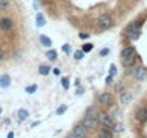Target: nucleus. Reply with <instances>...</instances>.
<instances>
[{"instance_id": "obj_14", "label": "nucleus", "mask_w": 147, "mask_h": 138, "mask_svg": "<svg viewBox=\"0 0 147 138\" xmlns=\"http://www.w3.org/2000/svg\"><path fill=\"white\" fill-rule=\"evenodd\" d=\"M39 40H40L42 46H45V48H51V46H52V40H51L46 35H40V36H39Z\"/></svg>"}, {"instance_id": "obj_12", "label": "nucleus", "mask_w": 147, "mask_h": 138, "mask_svg": "<svg viewBox=\"0 0 147 138\" xmlns=\"http://www.w3.org/2000/svg\"><path fill=\"white\" fill-rule=\"evenodd\" d=\"M10 84H12V79H10V76L9 75H2L0 76V88H9L10 86Z\"/></svg>"}, {"instance_id": "obj_2", "label": "nucleus", "mask_w": 147, "mask_h": 138, "mask_svg": "<svg viewBox=\"0 0 147 138\" xmlns=\"http://www.w3.org/2000/svg\"><path fill=\"white\" fill-rule=\"evenodd\" d=\"M98 121H100V124H102V127H105V128H108V129H111V131H113L114 127H115L114 118H113L111 115L105 114V112H101V114H100Z\"/></svg>"}, {"instance_id": "obj_38", "label": "nucleus", "mask_w": 147, "mask_h": 138, "mask_svg": "<svg viewBox=\"0 0 147 138\" xmlns=\"http://www.w3.org/2000/svg\"><path fill=\"white\" fill-rule=\"evenodd\" d=\"M2 112H3V108H2V107H0V115H2Z\"/></svg>"}, {"instance_id": "obj_5", "label": "nucleus", "mask_w": 147, "mask_h": 138, "mask_svg": "<svg viewBox=\"0 0 147 138\" xmlns=\"http://www.w3.org/2000/svg\"><path fill=\"white\" fill-rule=\"evenodd\" d=\"M81 124L87 128V129H95L97 127H98V124H100V121L97 119V118H91V117H85L82 121H81Z\"/></svg>"}, {"instance_id": "obj_35", "label": "nucleus", "mask_w": 147, "mask_h": 138, "mask_svg": "<svg viewBox=\"0 0 147 138\" xmlns=\"http://www.w3.org/2000/svg\"><path fill=\"white\" fill-rule=\"evenodd\" d=\"M13 137H15V134H13V132H12V131H10V132H9V134H7V138H13Z\"/></svg>"}, {"instance_id": "obj_1", "label": "nucleus", "mask_w": 147, "mask_h": 138, "mask_svg": "<svg viewBox=\"0 0 147 138\" xmlns=\"http://www.w3.org/2000/svg\"><path fill=\"white\" fill-rule=\"evenodd\" d=\"M141 26H143V20L141 22H137V23H130L125 29V33L127 36L131 39V40H137L141 35Z\"/></svg>"}, {"instance_id": "obj_24", "label": "nucleus", "mask_w": 147, "mask_h": 138, "mask_svg": "<svg viewBox=\"0 0 147 138\" xmlns=\"http://www.w3.org/2000/svg\"><path fill=\"white\" fill-rule=\"evenodd\" d=\"M92 49H94V45H92V43H85V45H82V50H84V53L91 52Z\"/></svg>"}, {"instance_id": "obj_27", "label": "nucleus", "mask_w": 147, "mask_h": 138, "mask_svg": "<svg viewBox=\"0 0 147 138\" xmlns=\"http://www.w3.org/2000/svg\"><path fill=\"white\" fill-rule=\"evenodd\" d=\"M62 52H63V53H69V52H71V45H69V43L62 45Z\"/></svg>"}, {"instance_id": "obj_19", "label": "nucleus", "mask_w": 147, "mask_h": 138, "mask_svg": "<svg viewBox=\"0 0 147 138\" xmlns=\"http://www.w3.org/2000/svg\"><path fill=\"white\" fill-rule=\"evenodd\" d=\"M51 69H52V68L48 66V65H40V66H39V74L43 75V76H46V75H49Z\"/></svg>"}, {"instance_id": "obj_6", "label": "nucleus", "mask_w": 147, "mask_h": 138, "mask_svg": "<svg viewBox=\"0 0 147 138\" xmlns=\"http://www.w3.org/2000/svg\"><path fill=\"white\" fill-rule=\"evenodd\" d=\"M72 134L75 135V137H78V138H85V137H87V134H88V129H87L82 124H78L77 127H74Z\"/></svg>"}, {"instance_id": "obj_7", "label": "nucleus", "mask_w": 147, "mask_h": 138, "mask_svg": "<svg viewBox=\"0 0 147 138\" xmlns=\"http://www.w3.org/2000/svg\"><path fill=\"white\" fill-rule=\"evenodd\" d=\"M12 27H13V20L10 17H2V19H0V29H2V30L7 32Z\"/></svg>"}, {"instance_id": "obj_15", "label": "nucleus", "mask_w": 147, "mask_h": 138, "mask_svg": "<svg viewBox=\"0 0 147 138\" xmlns=\"http://www.w3.org/2000/svg\"><path fill=\"white\" fill-rule=\"evenodd\" d=\"M131 98H133V96H131V94L124 91V92L121 94V96H120V101H121V104H124V105H125V104H130V102H131Z\"/></svg>"}, {"instance_id": "obj_20", "label": "nucleus", "mask_w": 147, "mask_h": 138, "mask_svg": "<svg viewBox=\"0 0 147 138\" xmlns=\"http://www.w3.org/2000/svg\"><path fill=\"white\" fill-rule=\"evenodd\" d=\"M46 58H48L49 60H56V58H58V53H56V50H53V49H49V50L46 52Z\"/></svg>"}, {"instance_id": "obj_4", "label": "nucleus", "mask_w": 147, "mask_h": 138, "mask_svg": "<svg viewBox=\"0 0 147 138\" xmlns=\"http://www.w3.org/2000/svg\"><path fill=\"white\" fill-rule=\"evenodd\" d=\"M97 99H98V104L105 105V107H110V105H113V102H114V96H113L110 92H101Z\"/></svg>"}, {"instance_id": "obj_22", "label": "nucleus", "mask_w": 147, "mask_h": 138, "mask_svg": "<svg viewBox=\"0 0 147 138\" xmlns=\"http://www.w3.org/2000/svg\"><path fill=\"white\" fill-rule=\"evenodd\" d=\"M61 84H62V88L63 89H69V86H71V84H69V79L66 78V76H63V78H61Z\"/></svg>"}, {"instance_id": "obj_9", "label": "nucleus", "mask_w": 147, "mask_h": 138, "mask_svg": "<svg viewBox=\"0 0 147 138\" xmlns=\"http://www.w3.org/2000/svg\"><path fill=\"white\" fill-rule=\"evenodd\" d=\"M136 119L138 122H146L147 121V108H144V107L138 108L136 111Z\"/></svg>"}, {"instance_id": "obj_26", "label": "nucleus", "mask_w": 147, "mask_h": 138, "mask_svg": "<svg viewBox=\"0 0 147 138\" xmlns=\"http://www.w3.org/2000/svg\"><path fill=\"white\" fill-rule=\"evenodd\" d=\"M9 7V0H0V10H5Z\"/></svg>"}, {"instance_id": "obj_30", "label": "nucleus", "mask_w": 147, "mask_h": 138, "mask_svg": "<svg viewBox=\"0 0 147 138\" xmlns=\"http://www.w3.org/2000/svg\"><path fill=\"white\" fill-rule=\"evenodd\" d=\"M90 38V35L88 33H85V32H82V33H80V39H82V40H85V39H88Z\"/></svg>"}, {"instance_id": "obj_21", "label": "nucleus", "mask_w": 147, "mask_h": 138, "mask_svg": "<svg viewBox=\"0 0 147 138\" xmlns=\"http://www.w3.org/2000/svg\"><path fill=\"white\" fill-rule=\"evenodd\" d=\"M25 91H26L29 95H32V94H35V92L38 91V85H36V84H33V85H29V86H26V88H25Z\"/></svg>"}, {"instance_id": "obj_31", "label": "nucleus", "mask_w": 147, "mask_h": 138, "mask_svg": "<svg viewBox=\"0 0 147 138\" xmlns=\"http://www.w3.org/2000/svg\"><path fill=\"white\" fill-rule=\"evenodd\" d=\"M52 72H53L55 76H58V75H61V69H59V68H53V69H52Z\"/></svg>"}, {"instance_id": "obj_13", "label": "nucleus", "mask_w": 147, "mask_h": 138, "mask_svg": "<svg viewBox=\"0 0 147 138\" xmlns=\"http://www.w3.org/2000/svg\"><path fill=\"white\" fill-rule=\"evenodd\" d=\"M46 25V19L42 13H36V26L38 27H43Z\"/></svg>"}, {"instance_id": "obj_34", "label": "nucleus", "mask_w": 147, "mask_h": 138, "mask_svg": "<svg viewBox=\"0 0 147 138\" xmlns=\"http://www.w3.org/2000/svg\"><path fill=\"white\" fill-rule=\"evenodd\" d=\"M65 138H78V137H75V135H74V134L71 132V134H68V135H66Z\"/></svg>"}, {"instance_id": "obj_37", "label": "nucleus", "mask_w": 147, "mask_h": 138, "mask_svg": "<svg viewBox=\"0 0 147 138\" xmlns=\"http://www.w3.org/2000/svg\"><path fill=\"white\" fill-rule=\"evenodd\" d=\"M39 124H40V121H36V122L32 124V127H36V125H39Z\"/></svg>"}, {"instance_id": "obj_25", "label": "nucleus", "mask_w": 147, "mask_h": 138, "mask_svg": "<svg viewBox=\"0 0 147 138\" xmlns=\"http://www.w3.org/2000/svg\"><path fill=\"white\" fill-rule=\"evenodd\" d=\"M66 109H68V105H66V104L61 105V107H59V108L56 109V115H62V114H63V112H65Z\"/></svg>"}, {"instance_id": "obj_8", "label": "nucleus", "mask_w": 147, "mask_h": 138, "mask_svg": "<svg viewBox=\"0 0 147 138\" xmlns=\"http://www.w3.org/2000/svg\"><path fill=\"white\" fill-rule=\"evenodd\" d=\"M100 114H101L100 108H98L97 105H92V107H88V108H87L85 117H91V118H97V119H98Z\"/></svg>"}, {"instance_id": "obj_11", "label": "nucleus", "mask_w": 147, "mask_h": 138, "mask_svg": "<svg viewBox=\"0 0 147 138\" xmlns=\"http://www.w3.org/2000/svg\"><path fill=\"white\" fill-rule=\"evenodd\" d=\"M136 56V49L133 46H127L123 49L121 52V59H125V58H134Z\"/></svg>"}, {"instance_id": "obj_17", "label": "nucleus", "mask_w": 147, "mask_h": 138, "mask_svg": "<svg viewBox=\"0 0 147 138\" xmlns=\"http://www.w3.org/2000/svg\"><path fill=\"white\" fill-rule=\"evenodd\" d=\"M98 137H100V138H113V131L108 129V128H102V129L100 131Z\"/></svg>"}, {"instance_id": "obj_33", "label": "nucleus", "mask_w": 147, "mask_h": 138, "mask_svg": "<svg viewBox=\"0 0 147 138\" xmlns=\"http://www.w3.org/2000/svg\"><path fill=\"white\" fill-rule=\"evenodd\" d=\"M3 59H5V52H3L2 49H0V62H2Z\"/></svg>"}, {"instance_id": "obj_29", "label": "nucleus", "mask_w": 147, "mask_h": 138, "mask_svg": "<svg viewBox=\"0 0 147 138\" xmlns=\"http://www.w3.org/2000/svg\"><path fill=\"white\" fill-rule=\"evenodd\" d=\"M108 53H110V49H108V48H105V49H101V50H100V55H101V56H107Z\"/></svg>"}, {"instance_id": "obj_3", "label": "nucleus", "mask_w": 147, "mask_h": 138, "mask_svg": "<svg viewBox=\"0 0 147 138\" xmlns=\"http://www.w3.org/2000/svg\"><path fill=\"white\" fill-rule=\"evenodd\" d=\"M98 27L101 29V30H108L111 26H113V17L108 15V13H104L102 16H100L98 17Z\"/></svg>"}, {"instance_id": "obj_32", "label": "nucleus", "mask_w": 147, "mask_h": 138, "mask_svg": "<svg viewBox=\"0 0 147 138\" xmlns=\"http://www.w3.org/2000/svg\"><path fill=\"white\" fill-rule=\"evenodd\" d=\"M113 78H114L113 75H108V76H107V79H105V82H107L108 85H110V84H113Z\"/></svg>"}, {"instance_id": "obj_10", "label": "nucleus", "mask_w": 147, "mask_h": 138, "mask_svg": "<svg viewBox=\"0 0 147 138\" xmlns=\"http://www.w3.org/2000/svg\"><path fill=\"white\" fill-rule=\"evenodd\" d=\"M134 76H136L137 81H144L147 78V68H144V66L137 68L136 72H134Z\"/></svg>"}, {"instance_id": "obj_18", "label": "nucleus", "mask_w": 147, "mask_h": 138, "mask_svg": "<svg viewBox=\"0 0 147 138\" xmlns=\"http://www.w3.org/2000/svg\"><path fill=\"white\" fill-rule=\"evenodd\" d=\"M123 62V66L124 68H131L134 63H136V56L134 58H125V59H121Z\"/></svg>"}, {"instance_id": "obj_16", "label": "nucleus", "mask_w": 147, "mask_h": 138, "mask_svg": "<svg viewBox=\"0 0 147 138\" xmlns=\"http://www.w3.org/2000/svg\"><path fill=\"white\" fill-rule=\"evenodd\" d=\"M18 118H19V121H25V119H28V118H29V111L25 109V108L19 109V111H18Z\"/></svg>"}, {"instance_id": "obj_36", "label": "nucleus", "mask_w": 147, "mask_h": 138, "mask_svg": "<svg viewBox=\"0 0 147 138\" xmlns=\"http://www.w3.org/2000/svg\"><path fill=\"white\" fill-rule=\"evenodd\" d=\"M77 94H78V95H82V94H84V89H82V88H81V89H78V92H77Z\"/></svg>"}, {"instance_id": "obj_28", "label": "nucleus", "mask_w": 147, "mask_h": 138, "mask_svg": "<svg viewBox=\"0 0 147 138\" xmlns=\"http://www.w3.org/2000/svg\"><path fill=\"white\" fill-rule=\"evenodd\" d=\"M115 74H117V66L113 63V65H110V75H113V76H114Z\"/></svg>"}, {"instance_id": "obj_23", "label": "nucleus", "mask_w": 147, "mask_h": 138, "mask_svg": "<svg viewBox=\"0 0 147 138\" xmlns=\"http://www.w3.org/2000/svg\"><path fill=\"white\" fill-rule=\"evenodd\" d=\"M82 58H84V50H82V49L74 52V59H75V60H81Z\"/></svg>"}]
</instances>
